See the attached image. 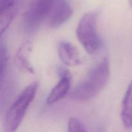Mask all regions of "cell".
<instances>
[{"label":"cell","mask_w":132,"mask_h":132,"mask_svg":"<svg viewBox=\"0 0 132 132\" xmlns=\"http://www.w3.org/2000/svg\"><path fill=\"white\" fill-rule=\"evenodd\" d=\"M32 49V43L29 41H27L19 47L15 56V61L17 66L21 70L29 72L30 73H34L33 66L30 61V56Z\"/></svg>","instance_id":"9c48e42d"},{"label":"cell","mask_w":132,"mask_h":132,"mask_svg":"<svg viewBox=\"0 0 132 132\" xmlns=\"http://www.w3.org/2000/svg\"><path fill=\"white\" fill-rule=\"evenodd\" d=\"M128 1H129V3H130V6L132 7V0H128Z\"/></svg>","instance_id":"4fadbf2b"},{"label":"cell","mask_w":132,"mask_h":132,"mask_svg":"<svg viewBox=\"0 0 132 132\" xmlns=\"http://www.w3.org/2000/svg\"><path fill=\"white\" fill-rule=\"evenodd\" d=\"M68 132H87V131L78 119L71 117L68 122Z\"/></svg>","instance_id":"8fae6325"},{"label":"cell","mask_w":132,"mask_h":132,"mask_svg":"<svg viewBox=\"0 0 132 132\" xmlns=\"http://www.w3.org/2000/svg\"><path fill=\"white\" fill-rule=\"evenodd\" d=\"M54 2V0H32L23 16L26 29L29 31L37 29L49 16Z\"/></svg>","instance_id":"277c9868"},{"label":"cell","mask_w":132,"mask_h":132,"mask_svg":"<svg viewBox=\"0 0 132 132\" xmlns=\"http://www.w3.org/2000/svg\"><path fill=\"white\" fill-rule=\"evenodd\" d=\"M121 117L126 128H132V80L127 88L121 106Z\"/></svg>","instance_id":"30bf717a"},{"label":"cell","mask_w":132,"mask_h":132,"mask_svg":"<svg viewBox=\"0 0 132 132\" xmlns=\"http://www.w3.org/2000/svg\"><path fill=\"white\" fill-rule=\"evenodd\" d=\"M57 52L62 63L67 67H76L82 63L78 50L68 41L58 43Z\"/></svg>","instance_id":"52a82bcc"},{"label":"cell","mask_w":132,"mask_h":132,"mask_svg":"<svg viewBox=\"0 0 132 132\" xmlns=\"http://www.w3.org/2000/svg\"><path fill=\"white\" fill-rule=\"evenodd\" d=\"M19 0H0V31L3 34L12 23Z\"/></svg>","instance_id":"ba28073f"},{"label":"cell","mask_w":132,"mask_h":132,"mask_svg":"<svg viewBox=\"0 0 132 132\" xmlns=\"http://www.w3.org/2000/svg\"><path fill=\"white\" fill-rule=\"evenodd\" d=\"M73 10L67 0H54L49 14V24L52 28H57L72 16Z\"/></svg>","instance_id":"5b68a950"},{"label":"cell","mask_w":132,"mask_h":132,"mask_svg":"<svg viewBox=\"0 0 132 132\" xmlns=\"http://www.w3.org/2000/svg\"><path fill=\"white\" fill-rule=\"evenodd\" d=\"M60 79L52 88L46 99L48 104H52L63 99L70 91L72 75L67 69L59 70Z\"/></svg>","instance_id":"8992f818"},{"label":"cell","mask_w":132,"mask_h":132,"mask_svg":"<svg viewBox=\"0 0 132 132\" xmlns=\"http://www.w3.org/2000/svg\"><path fill=\"white\" fill-rule=\"evenodd\" d=\"M110 76L109 61L104 58L91 68L85 79L70 93L72 99L85 101L95 97L104 89Z\"/></svg>","instance_id":"6da1fadb"},{"label":"cell","mask_w":132,"mask_h":132,"mask_svg":"<svg viewBox=\"0 0 132 132\" xmlns=\"http://www.w3.org/2000/svg\"><path fill=\"white\" fill-rule=\"evenodd\" d=\"M1 59H0V65H1V79H3L4 77V74L5 73L6 70V64H7L8 61V56H7V50H6V46H4L3 44H1Z\"/></svg>","instance_id":"7c38bea8"},{"label":"cell","mask_w":132,"mask_h":132,"mask_svg":"<svg viewBox=\"0 0 132 132\" xmlns=\"http://www.w3.org/2000/svg\"><path fill=\"white\" fill-rule=\"evenodd\" d=\"M39 87L37 81L25 87L9 108L4 122V131L15 132L24 119L28 107L34 99Z\"/></svg>","instance_id":"7a4b0ae2"},{"label":"cell","mask_w":132,"mask_h":132,"mask_svg":"<svg viewBox=\"0 0 132 132\" xmlns=\"http://www.w3.org/2000/svg\"><path fill=\"white\" fill-rule=\"evenodd\" d=\"M98 15L89 12L81 17L76 28V36L85 51L90 55L96 54L101 46V39L97 30Z\"/></svg>","instance_id":"3957f363"}]
</instances>
